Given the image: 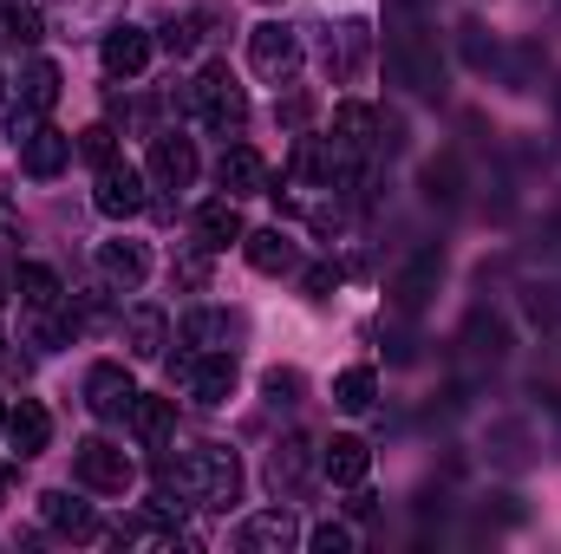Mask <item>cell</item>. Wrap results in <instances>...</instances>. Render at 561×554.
Wrapping results in <instances>:
<instances>
[{
  "mask_svg": "<svg viewBox=\"0 0 561 554\" xmlns=\"http://www.w3.org/2000/svg\"><path fill=\"white\" fill-rule=\"evenodd\" d=\"M92 203H99V216H112V222L138 216V209H144V170H131V163H118V157H112V163L99 170Z\"/></svg>",
  "mask_w": 561,
  "mask_h": 554,
  "instance_id": "cell-7",
  "label": "cell"
},
{
  "mask_svg": "<svg viewBox=\"0 0 561 554\" xmlns=\"http://www.w3.org/2000/svg\"><path fill=\"white\" fill-rule=\"evenodd\" d=\"M131 399H138V385H131V372L125 366H92L85 372V412L92 417H131Z\"/></svg>",
  "mask_w": 561,
  "mask_h": 554,
  "instance_id": "cell-8",
  "label": "cell"
},
{
  "mask_svg": "<svg viewBox=\"0 0 561 554\" xmlns=\"http://www.w3.org/2000/svg\"><path fill=\"white\" fill-rule=\"evenodd\" d=\"M333 163H340V150H327L320 138H300V150H294V176H307V183H333Z\"/></svg>",
  "mask_w": 561,
  "mask_h": 554,
  "instance_id": "cell-26",
  "label": "cell"
},
{
  "mask_svg": "<svg viewBox=\"0 0 561 554\" xmlns=\"http://www.w3.org/2000/svg\"><path fill=\"white\" fill-rule=\"evenodd\" d=\"M229 333H236L229 313H190V320H183V339H190V346H216V353H222Z\"/></svg>",
  "mask_w": 561,
  "mask_h": 554,
  "instance_id": "cell-27",
  "label": "cell"
},
{
  "mask_svg": "<svg viewBox=\"0 0 561 554\" xmlns=\"http://www.w3.org/2000/svg\"><path fill=\"white\" fill-rule=\"evenodd\" d=\"M196 235H203V249H236L249 229H242V209H236L229 196H216V203L196 209Z\"/></svg>",
  "mask_w": 561,
  "mask_h": 554,
  "instance_id": "cell-15",
  "label": "cell"
},
{
  "mask_svg": "<svg viewBox=\"0 0 561 554\" xmlns=\"http://www.w3.org/2000/svg\"><path fill=\"white\" fill-rule=\"evenodd\" d=\"M39 516H46V529H59V535H72V542H92V535H99V516H92L85 503H72L66 489H46V496H39Z\"/></svg>",
  "mask_w": 561,
  "mask_h": 554,
  "instance_id": "cell-13",
  "label": "cell"
},
{
  "mask_svg": "<svg viewBox=\"0 0 561 554\" xmlns=\"http://www.w3.org/2000/svg\"><path fill=\"white\" fill-rule=\"evenodd\" d=\"M307 542H313L320 554H346V549H353V529H340V522H320Z\"/></svg>",
  "mask_w": 561,
  "mask_h": 554,
  "instance_id": "cell-29",
  "label": "cell"
},
{
  "mask_svg": "<svg viewBox=\"0 0 561 554\" xmlns=\"http://www.w3.org/2000/svg\"><path fill=\"white\" fill-rule=\"evenodd\" d=\"M7 489H13V463H0V496H7Z\"/></svg>",
  "mask_w": 561,
  "mask_h": 554,
  "instance_id": "cell-33",
  "label": "cell"
},
{
  "mask_svg": "<svg viewBox=\"0 0 561 554\" xmlns=\"http://www.w3.org/2000/svg\"><path fill=\"white\" fill-rule=\"evenodd\" d=\"M72 470H79V483L85 489H99V496H125L131 489V457L118 450V443H105V437H85L79 443V457H72Z\"/></svg>",
  "mask_w": 561,
  "mask_h": 554,
  "instance_id": "cell-5",
  "label": "cell"
},
{
  "mask_svg": "<svg viewBox=\"0 0 561 554\" xmlns=\"http://www.w3.org/2000/svg\"><path fill=\"white\" fill-rule=\"evenodd\" d=\"M99 59H105L112 79H138L144 66H150V33L144 26H112L105 46H99Z\"/></svg>",
  "mask_w": 561,
  "mask_h": 554,
  "instance_id": "cell-11",
  "label": "cell"
},
{
  "mask_svg": "<svg viewBox=\"0 0 561 554\" xmlns=\"http://www.w3.org/2000/svg\"><path fill=\"white\" fill-rule=\"evenodd\" d=\"M249 66H255V79L287 85V79L300 72V33L280 26V20H262V26L249 33Z\"/></svg>",
  "mask_w": 561,
  "mask_h": 554,
  "instance_id": "cell-4",
  "label": "cell"
},
{
  "mask_svg": "<svg viewBox=\"0 0 561 554\" xmlns=\"http://www.w3.org/2000/svg\"><path fill=\"white\" fill-rule=\"evenodd\" d=\"M216 176H222L229 196H262V189H268V163H262L255 143H229L222 163H216Z\"/></svg>",
  "mask_w": 561,
  "mask_h": 554,
  "instance_id": "cell-10",
  "label": "cell"
},
{
  "mask_svg": "<svg viewBox=\"0 0 561 554\" xmlns=\"http://www.w3.org/2000/svg\"><path fill=\"white\" fill-rule=\"evenodd\" d=\"M170 424H176V412H170V399H131V430H138L144 443H150V450H157V443H163V437H170Z\"/></svg>",
  "mask_w": 561,
  "mask_h": 554,
  "instance_id": "cell-24",
  "label": "cell"
},
{
  "mask_svg": "<svg viewBox=\"0 0 561 554\" xmlns=\"http://www.w3.org/2000/svg\"><path fill=\"white\" fill-rule=\"evenodd\" d=\"M0 26H7L13 46H33V39H39V13H33L26 0H7V7H0Z\"/></svg>",
  "mask_w": 561,
  "mask_h": 554,
  "instance_id": "cell-28",
  "label": "cell"
},
{
  "mask_svg": "<svg viewBox=\"0 0 561 554\" xmlns=\"http://www.w3.org/2000/svg\"><path fill=\"white\" fill-rule=\"evenodd\" d=\"M333 150H340V157L373 150V112H366V105H340V118H333Z\"/></svg>",
  "mask_w": 561,
  "mask_h": 554,
  "instance_id": "cell-23",
  "label": "cell"
},
{
  "mask_svg": "<svg viewBox=\"0 0 561 554\" xmlns=\"http://www.w3.org/2000/svg\"><path fill=\"white\" fill-rule=\"evenodd\" d=\"M46 437H53V417H46L39 399H20V405L7 412V443H13L20 457H39V450H46Z\"/></svg>",
  "mask_w": 561,
  "mask_h": 554,
  "instance_id": "cell-14",
  "label": "cell"
},
{
  "mask_svg": "<svg viewBox=\"0 0 561 554\" xmlns=\"http://www.w3.org/2000/svg\"><path fill=\"white\" fill-rule=\"evenodd\" d=\"M262 7H275V0H262Z\"/></svg>",
  "mask_w": 561,
  "mask_h": 554,
  "instance_id": "cell-36",
  "label": "cell"
},
{
  "mask_svg": "<svg viewBox=\"0 0 561 554\" xmlns=\"http://www.w3.org/2000/svg\"><path fill=\"white\" fill-rule=\"evenodd\" d=\"M327 287H340V268H307V293H327Z\"/></svg>",
  "mask_w": 561,
  "mask_h": 554,
  "instance_id": "cell-32",
  "label": "cell"
},
{
  "mask_svg": "<svg viewBox=\"0 0 561 554\" xmlns=\"http://www.w3.org/2000/svg\"><path fill=\"white\" fill-rule=\"evenodd\" d=\"M0 430H7V405H0Z\"/></svg>",
  "mask_w": 561,
  "mask_h": 554,
  "instance_id": "cell-34",
  "label": "cell"
},
{
  "mask_svg": "<svg viewBox=\"0 0 561 554\" xmlns=\"http://www.w3.org/2000/svg\"><path fill=\"white\" fill-rule=\"evenodd\" d=\"M300 542V522L287 516V509H262V516H249L242 522V549L249 554H280Z\"/></svg>",
  "mask_w": 561,
  "mask_h": 554,
  "instance_id": "cell-12",
  "label": "cell"
},
{
  "mask_svg": "<svg viewBox=\"0 0 561 554\" xmlns=\"http://www.w3.org/2000/svg\"><path fill=\"white\" fill-rule=\"evenodd\" d=\"M53 105H59V66L53 59H26V72H20V112L46 118Z\"/></svg>",
  "mask_w": 561,
  "mask_h": 554,
  "instance_id": "cell-17",
  "label": "cell"
},
{
  "mask_svg": "<svg viewBox=\"0 0 561 554\" xmlns=\"http://www.w3.org/2000/svg\"><path fill=\"white\" fill-rule=\"evenodd\" d=\"M163 339H170L163 307H131V313H125V346H131V359H163Z\"/></svg>",
  "mask_w": 561,
  "mask_h": 554,
  "instance_id": "cell-16",
  "label": "cell"
},
{
  "mask_svg": "<svg viewBox=\"0 0 561 554\" xmlns=\"http://www.w3.org/2000/svg\"><path fill=\"white\" fill-rule=\"evenodd\" d=\"M268 483H275V496H294V489L307 483V443H300V437L275 443V457H268Z\"/></svg>",
  "mask_w": 561,
  "mask_h": 554,
  "instance_id": "cell-22",
  "label": "cell"
},
{
  "mask_svg": "<svg viewBox=\"0 0 561 554\" xmlns=\"http://www.w3.org/2000/svg\"><path fill=\"white\" fill-rule=\"evenodd\" d=\"M79 157H92V163L105 170V163H112V131H105V125H92V131H79Z\"/></svg>",
  "mask_w": 561,
  "mask_h": 554,
  "instance_id": "cell-30",
  "label": "cell"
},
{
  "mask_svg": "<svg viewBox=\"0 0 561 554\" xmlns=\"http://www.w3.org/2000/svg\"><path fill=\"white\" fill-rule=\"evenodd\" d=\"M176 385H183L196 405H229V399H236V353L190 346V353L176 359Z\"/></svg>",
  "mask_w": 561,
  "mask_h": 554,
  "instance_id": "cell-2",
  "label": "cell"
},
{
  "mask_svg": "<svg viewBox=\"0 0 561 554\" xmlns=\"http://www.w3.org/2000/svg\"><path fill=\"white\" fill-rule=\"evenodd\" d=\"M13 293H20V307L53 313V307H59V275H53V268H39V262H26V268L13 275Z\"/></svg>",
  "mask_w": 561,
  "mask_h": 554,
  "instance_id": "cell-21",
  "label": "cell"
},
{
  "mask_svg": "<svg viewBox=\"0 0 561 554\" xmlns=\"http://www.w3.org/2000/svg\"><path fill=\"white\" fill-rule=\"evenodd\" d=\"M373 392H379L373 366H346V372L333 379V405H340V412H366V405H373Z\"/></svg>",
  "mask_w": 561,
  "mask_h": 554,
  "instance_id": "cell-25",
  "label": "cell"
},
{
  "mask_svg": "<svg viewBox=\"0 0 561 554\" xmlns=\"http://www.w3.org/2000/svg\"><path fill=\"white\" fill-rule=\"evenodd\" d=\"M150 183L157 189H190L196 183V143L176 138V131L150 143Z\"/></svg>",
  "mask_w": 561,
  "mask_h": 554,
  "instance_id": "cell-9",
  "label": "cell"
},
{
  "mask_svg": "<svg viewBox=\"0 0 561 554\" xmlns=\"http://www.w3.org/2000/svg\"><path fill=\"white\" fill-rule=\"evenodd\" d=\"M0 287H7V280H0ZM0 300H7V293H0Z\"/></svg>",
  "mask_w": 561,
  "mask_h": 554,
  "instance_id": "cell-35",
  "label": "cell"
},
{
  "mask_svg": "<svg viewBox=\"0 0 561 554\" xmlns=\"http://www.w3.org/2000/svg\"><path fill=\"white\" fill-rule=\"evenodd\" d=\"M320 470H327L333 483H366V470H373V450H366L359 437H333V443L320 450Z\"/></svg>",
  "mask_w": 561,
  "mask_h": 554,
  "instance_id": "cell-18",
  "label": "cell"
},
{
  "mask_svg": "<svg viewBox=\"0 0 561 554\" xmlns=\"http://www.w3.org/2000/svg\"><path fill=\"white\" fill-rule=\"evenodd\" d=\"M294 392H300L294 372H268V399H275V405H294Z\"/></svg>",
  "mask_w": 561,
  "mask_h": 554,
  "instance_id": "cell-31",
  "label": "cell"
},
{
  "mask_svg": "<svg viewBox=\"0 0 561 554\" xmlns=\"http://www.w3.org/2000/svg\"><path fill=\"white\" fill-rule=\"evenodd\" d=\"M99 268H105L112 287H138V280L150 275V255H144L138 242H105V249H99Z\"/></svg>",
  "mask_w": 561,
  "mask_h": 554,
  "instance_id": "cell-20",
  "label": "cell"
},
{
  "mask_svg": "<svg viewBox=\"0 0 561 554\" xmlns=\"http://www.w3.org/2000/svg\"><path fill=\"white\" fill-rule=\"evenodd\" d=\"M242 255H249L255 275H287V268H294V242H287L280 229H255V235H242Z\"/></svg>",
  "mask_w": 561,
  "mask_h": 554,
  "instance_id": "cell-19",
  "label": "cell"
},
{
  "mask_svg": "<svg viewBox=\"0 0 561 554\" xmlns=\"http://www.w3.org/2000/svg\"><path fill=\"white\" fill-rule=\"evenodd\" d=\"M170 489H183L203 509H229L242 496V463H236L229 443H196L183 463H163V496Z\"/></svg>",
  "mask_w": 561,
  "mask_h": 554,
  "instance_id": "cell-1",
  "label": "cell"
},
{
  "mask_svg": "<svg viewBox=\"0 0 561 554\" xmlns=\"http://www.w3.org/2000/svg\"><path fill=\"white\" fill-rule=\"evenodd\" d=\"M190 105H196V118H203L209 131H242V125H249V99H242V85L229 79V66H203V79L190 85Z\"/></svg>",
  "mask_w": 561,
  "mask_h": 554,
  "instance_id": "cell-3",
  "label": "cell"
},
{
  "mask_svg": "<svg viewBox=\"0 0 561 554\" xmlns=\"http://www.w3.org/2000/svg\"><path fill=\"white\" fill-rule=\"evenodd\" d=\"M13 131H20V163H26V176H59V170H66V157H72V138H66V131L39 125L33 112L13 118Z\"/></svg>",
  "mask_w": 561,
  "mask_h": 554,
  "instance_id": "cell-6",
  "label": "cell"
}]
</instances>
